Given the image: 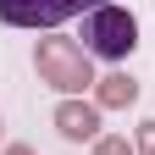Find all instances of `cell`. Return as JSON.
I'll return each mask as SVG.
<instances>
[{"instance_id":"cell-1","label":"cell","mask_w":155,"mask_h":155,"mask_svg":"<svg viewBox=\"0 0 155 155\" xmlns=\"http://www.w3.org/2000/svg\"><path fill=\"white\" fill-rule=\"evenodd\" d=\"M33 67H39V83H50L61 94H83V89L100 83L94 67H89V50L72 45V39H61V33H50V39L33 45Z\"/></svg>"},{"instance_id":"cell-3","label":"cell","mask_w":155,"mask_h":155,"mask_svg":"<svg viewBox=\"0 0 155 155\" xmlns=\"http://www.w3.org/2000/svg\"><path fill=\"white\" fill-rule=\"evenodd\" d=\"M111 0H0V22L11 28H61L67 17H89Z\"/></svg>"},{"instance_id":"cell-5","label":"cell","mask_w":155,"mask_h":155,"mask_svg":"<svg viewBox=\"0 0 155 155\" xmlns=\"http://www.w3.org/2000/svg\"><path fill=\"white\" fill-rule=\"evenodd\" d=\"M133 100H139V83H133L127 72H105L100 83H94V105L100 111H127Z\"/></svg>"},{"instance_id":"cell-7","label":"cell","mask_w":155,"mask_h":155,"mask_svg":"<svg viewBox=\"0 0 155 155\" xmlns=\"http://www.w3.org/2000/svg\"><path fill=\"white\" fill-rule=\"evenodd\" d=\"M133 150H139V155H155V116L139 127V144H133Z\"/></svg>"},{"instance_id":"cell-6","label":"cell","mask_w":155,"mask_h":155,"mask_svg":"<svg viewBox=\"0 0 155 155\" xmlns=\"http://www.w3.org/2000/svg\"><path fill=\"white\" fill-rule=\"evenodd\" d=\"M94 155H139L127 139H116V133H105V139H94Z\"/></svg>"},{"instance_id":"cell-4","label":"cell","mask_w":155,"mask_h":155,"mask_svg":"<svg viewBox=\"0 0 155 155\" xmlns=\"http://www.w3.org/2000/svg\"><path fill=\"white\" fill-rule=\"evenodd\" d=\"M55 133L72 139V144L100 139V105H89V100H61V105H55Z\"/></svg>"},{"instance_id":"cell-2","label":"cell","mask_w":155,"mask_h":155,"mask_svg":"<svg viewBox=\"0 0 155 155\" xmlns=\"http://www.w3.org/2000/svg\"><path fill=\"white\" fill-rule=\"evenodd\" d=\"M139 45V22H133V11L127 6H100V11H89L83 17V50L89 55H105V61H122V55Z\"/></svg>"},{"instance_id":"cell-8","label":"cell","mask_w":155,"mask_h":155,"mask_svg":"<svg viewBox=\"0 0 155 155\" xmlns=\"http://www.w3.org/2000/svg\"><path fill=\"white\" fill-rule=\"evenodd\" d=\"M6 155H33V150H28V144H11V150H6Z\"/></svg>"}]
</instances>
